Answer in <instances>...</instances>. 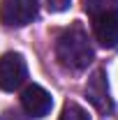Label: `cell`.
<instances>
[{
  "label": "cell",
  "instance_id": "6da1fadb",
  "mask_svg": "<svg viewBox=\"0 0 118 120\" xmlns=\"http://www.w3.org/2000/svg\"><path fill=\"white\" fill-rule=\"evenodd\" d=\"M93 56H95V51L88 39V32L79 23L63 30L60 37L56 39V58L65 69L81 72L93 62Z\"/></svg>",
  "mask_w": 118,
  "mask_h": 120
},
{
  "label": "cell",
  "instance_id": "7a4b0ae2",
  "mask_svg": "<svg viewBox=\"0 0 118 120\" xmlns=\"http://www.w3.org/2000/svg\"><path fill=\"white\" fill-rule=\"evenodd\" d=\"M39 14L37 0H0V21L9 28H23Z\"/></svg>",
  "mask_w": 118,
  "mask_h": 120
},
{
  "label": "cell",
  "instance_id": "3957f363",
  "mask_svg": "<svg viewBox=\"0 0 118 120\" xmlns=\"http://www.w3.org/2000/svg\"><path fill=\"white\" fill-rule=\"evenodd\" d=\"M28 76V65L21 53H5L0 56V90L14 92L23 86Z\"/></svg>",
  "mask_w": 118,
  "mask_h": 120
},
{
  "label": "cell",
  "instance_id": "277c9868",
  "mask_svg": "<svg viewBox=\"0 0 118 120\" xmlns=\"http://www.w3.org/2000/svg\"><path fill=\"white\" fill-rule=\"evenodd\" d=\"M86 99L95 106V111H100L104 116L114 111V99L109 92V81H106L104 69H95L90 74L88 83H86Z\"/></svg>",
  "mask_w": 118,
  "mask_h": 120
},
{
  "label": "cell",
  "instance_id": "5b68a950",
  "mask_svg": "<svg viewBox=\"0 0 118 120\" xmlns=\"http://www.w3.org/2000/svg\"><path fill=\"white\" fill-rule=\"evenodd\" d=\"M21 106H23V111L28 113L30 118H44V116L51 113L53 97L42 86H35L32 83V86H28L21 92Z\"/></svg>",
  "mask_w": 118,
  "mask_h": 120
},
{
  "label": "cell",
  "instance_id": "8992f818",
  "mask_svg": "<svg viewBox=\"0 0 118 120\" xmlns=\"http://www.w3.org/2000/svg\"><path fill=\"white\" fill-rule=\"evenodd\" d=\"M93 32H95V39L104 49L118 46V12H109V14L93 19Z\"/></svg>",
  "mask_w": 118,
  "mask_h": 120
},
{
  "label": "cell",
  "instance_id": "52a82bcc",
  "mask_svg": "<svg viewBox=\"0 0 118 120\" xmlns=\"http://www.w3.org/2000/svg\"><path fill=\"white\" fill-rule=\"evenodd\" d=\"M81 5L90 19H97L109 12H118V0H81Z\"/></svg>",
  "mask_w": 118,
  "mask_h": 120
},
{
  "label": "cell",
  "instance_id": "ba28073f",
  "mask_svg": "<svg viewBox=\"0 0 118 120\" xmlns=\"http://www.w3.org/2000/svg\"><path fill=\"white\" fill-rule=\"evenodd\" d=\"M58 120H90V116H88V111L83 106H79L76 102H65Z\"/></svg>",
  "mask_w": 118,
  "mask_h": 120
},
{
  "label": "cell",
  "instance_id": "9c48e42d",
  "mask_svg": "<svg viewBox=\"0 0 118 120\" xmlns=\"http://www.w3.org/2000/svg\"><path fill=\"white\" fill-rule=\"evenodd\" d=\"M70 2H72V0H46V7H49L51 12H65V9L70 7Z\"/></svg>",
  "mask_w": 118,
  "mask_h": 120
}]
</instances>
